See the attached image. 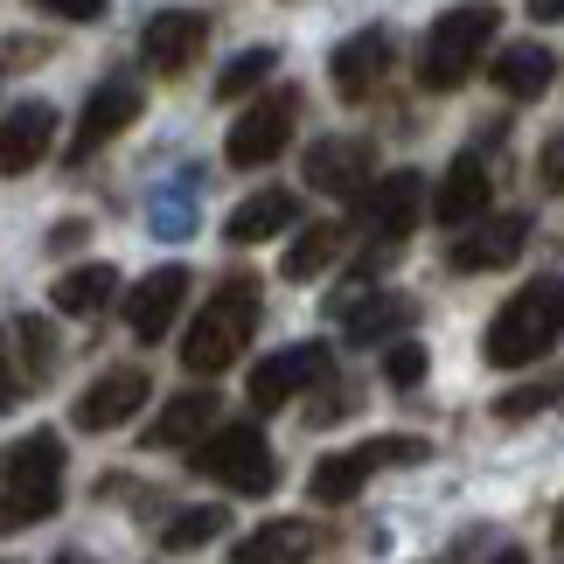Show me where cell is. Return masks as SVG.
I'll return each instance as SVG.
<instances>
[{
    "label": "cell",
    "instance_id": "1",
    "mask_svg": "<svg viewBox=\"0 0 564 564\" xmlns=\"http://www.w3.org/2000/svg\"><path fill=\"white\" fill-rule=\"evenodd\" d=\"M564 341V279H530L516 300H502V314L488 321V362L495 370H530L536 356H551Z\"/></svg>",
    "mask_w": 564,
    "mask_h": 564
},
{
    "label": "cell",
    "instance_id": "2",
    "mask_svg": "<svg viewBox=\"0 0 564 564\" xmlns=\"http://www.w3.org/2000/svg\"><path fill=\"white\" fill-rule=\"evenodd\" d=\"M251 328H258V286L251 279H224L203 314H195V328L182 335V362L195 377H224L237 356L251 349Z\"/></svg>",
    "mask_w": 564,
    "mask_h": 564
},
{
    "label": "cell",
    "instance_id": "3",
    "mask_svg": "<svg viewBox=\"0 0 564 564\" xmlns=\"http://www.w3.org/2000/svg\"><path fill=\"white\" fill-rule=\"evenodd\" d=\"M495 8H481V0H467V8H446L440 21H432L425 50H419V84L425 91H460V84L474 77V63H481V50L495 42Z\"/></svg>",
    "mask_w": 564,
    "mask_h": 564
},
{
    "label": "cell",
    "instance_id": "4",
    "mask_svg": "<svg viewBox=\"0 0 564 564\" xmlns=\"http://www.w3.org/2000/svg\"><path fill=\"white\" fill-rule=\"evenodd\" d=\"M195 474H209V481H224L237 495H272L279 467H272V446L258 425H224L209 432L203 446H195Z\"/></svg>",
    "mask_w": 564,
    "mask_h": 564
},
{
    "label": "cell",
    "instance_id": "5",
    "mask_svg": "<svg viewBox=\"0 0 564 564\" xmlns=\"http://www.w3.org/2000/svg\"><path fill=\"white\" fill-rule=\"evenodd\" d=\"M425 460V440H362V446H349V453H328V460H314V502H349V495L370 481V474H383V467H419Z\"/></svg>",
    "mask_w": 564,
    "mask_h": 564
},
{
    "label": "cell",
    "instance_id": "6",
    "mask_svg": "<svg viewBox=\"0 0 564 564\" xmlns=\"http://www.w3.org/2000/svg\"><path fill=\"white\" fill-rule=\"evenodd\" d=\"M293 133H300V91H265L245 119L230 126L224 161L245 167V175H251V167H272V161L293 147Z\"/></svg>",
    "mask_w": 564,
    "mask_h": 564
},
{
    "label": "cell",
    "instance_id": "7",
    "mask_svg": "<svg viewBox=\"0 0 564 564\" xmlns=\"http://www.w3.org/2000/svg\"><path fill=\"white\" fill-rule=\"evenodd\" d=\"M203 50H209V14H195V8H161L140 29V63L154 77H188L203 63Z\"/></svg>",
    "mask_w": 564,
    "mask_h": 564
},
{
    "label": "cell",
    "instance_id": "8",
    "mask_svg": "<svg viewBox=\"0 0 564 564\" xmlns=\"http://www.w3.org/2000/svg\"><path fill=\"white\" fill-rule=\"evenodd\" d=\"M56 362H63V341H56L50 321L14 314L8 328H0V383L8 390H42L56 377Z\"/></svg>",
    "mask_w": 564,
    "mask_h": 564
},
{
    "label": "cell",
    "instance_id": "9",
    "mask_svg": "<svg viewBox=\"0 0 564 564\" xmlns=\"http://www.w3.org/2000/svg\"><path fill=\"white\" fill-rule=\"evenodd\" d=\"M328 349L321 341H293V349H279V356H265L251 370V404L258 411H279L286 398H300V390H314V383H328Z\"/></svg>",
    "mask_w": 564,
    "mask_h": 564
},
{
    "label": "cell",
    "instance_id": "10",
    "mask_svg": "<svg viewBox=\"0 0 564 564\" xmlns=\"http://www.w3.org/2000/svg\"><path fill=\"white\" fill-rule=\"evenodd\" d=\"M390 56H398V42H390V29H362L349 35L335 50L328 63V77H335V98L341 105H362V98H377V84L390 77Z\"/></svg>",
    "mask_w": 564,
    "mask_h": 564
},
{
    "label": "cell",
    "instance_id": "11",
    "mask_svg": "<svg viewBox=\"0 0 564 564\" xmlns=\"http://www.w3.org/2000/svg\"><path fill=\"white\" fill-rule=\"evenodd\" d=\"M370 167H377V147L362 133H328V140H314V154H307V188L362 195L370 188Z\"/></svg>",
    "mask_w": 564,
    "mask_h": 564
},
{
    "label": "cell",
    "instance_id": "12",
    "mask_svg": "<svg viewBox=\"0 0 564 564\" xmlns=\"http://www.w3.org/2000/svg\"><path fill=\"white\" fill-rule=\"evenodd\" d=\"M140 119V84L133 77H112L84 98V119H77V140H70V161H91L105 140H119L126 126Z\"/></svg>",
    "mask_w": 564,
    "mask_h": 564
},
{
    "label": "cell",
    "instance_id": "13",
    "mask_svg": "<svg viewBox=\"0 0 564 564\" xmlns=\"http://www.w3.org/2000/svg\"><path fill=\"white\" fill-rule=\"evenodd\" d=\"M419 209H425V182L411 175V167L383 175L377 188H362V230H370L377 245H398V237L419 224Z\"/></svg>",
    "mask_w": 564,
    "mask_h": 564
},
{
    "label": "cell",
    "instance_id": "14",
    "mask_svg": "<svg viewBox=\"0 0 564 564\" xmlns=\"http://www.w3.org/2000/svg\"><path fill=\"white\" fill-rule=\"evenodd\" d=\"M182 300H188V272H182V265H161V272H147L140 286L126 293V328H133L140 341H161L167 328H175Z\"/></svg>",
    "mask_w": 564,
    "mask_h": 564
},
{
    "label": "cell",
    "instance_id": "15",
    "mask_svg": "<svg viewBox=\"0 0 564 564\" xmlns=\"http://www.w3.org/2000/svg\"><path fill=\"white\" fill-rule=\"evenodd\" d=\"M523 245H530V216H488V224H474L446 258H453V272H502V265L523 258Z\"/></svg>",
    "mask_w": 564,
    "mask_h": 564
},
{
    "label": "cell",
    "instance_id": "16",
    "mask_svg": "<svg viewBox=\"0 0 564 564\" xmlns=\"http://www.w3.org/2000/svg\"><path fill=\"white\" fill-rule=\"evenodd\" d=\"M140 404H147V370H105V377L77 398L70 419H77L84 432H119Z\"/></svg>",
    "mask_w": 564,
    "mask_h": 564
},
{
    "label": "cell",
    "instance_id": "17",
    "mask_svg": "<svg viewBox=\"0 0 564 564\" xmlns=\"http://www.w3.org/2000/svg\"><path fill=\"white\" fill-rule=\"evenodd\" d=\"M488 195H495V167H488L481 147H467V154L446 167L440 195H432V216H440V224H474V216L488 209Z\"/></svg>",
    "mask_w": 564,
    "mask_h": 564
},
{
    "label": "cell",
    "instance_id": "18",
    "mask_svg": "<svg viewBox=\"0 0 564 564\" xmlns=\"http://www.w3.org/2000/svg\"><path fill=\"white\" fill-rule=\"evenodd\" d=\"M50 133H56V105H14L8 119H0V175H29V167L50 154Z\"/></svg>",
    "mask_w": 564,
    "mask_h": 564
},
{
    "label": "cell",
    "instance_id": "19",
    "mask_svg": "<svg viewBox=\"0 0 564 564\" xmlns=\"http://www.w3.org/2000/svg\"><path fill=\"white\" fill-rule=\"evenodd\" d=\"M293 224H300V195H293V188H258L251 203L230 209L224 237H230V245H265V237L293 230Z\"/></svg>",
    "mask_w": 564,
    "mask_h": 564
},
{
    "label": "cell",
    "instance_id": "20",
    "mask_svg": "<svg viewBox=\"0 0 564 564\" xmlns=\"http://www.w3.org/2000/svg\"><path fill=\"white\" fill-rule=\"evenodd\" d=\"M495 91L502 98H544L551 77H557V56L544 42H509V50H495Z\"/></svg>",
    "mask_w": 564,
    "mask_h": 564
},
{
    "label": "cell",
    "instance_id": "21",
    "mask_svg": "<svg viewBox=\"0 0 564 564\" xmlns=\"http://www.w3.org/2000/svg\"><path fill=\"white\" fill-rule=\"evenodd\" d=\"M0 481L8 488H42V481H63V440L56 432H29L0 453Z\"/></svg>",
    "mask_w": 564,
    "mask_h": 564
},
{
    "label": "cell",
    "instance_id": "22",
    "mask_svg": "<svg viewBox=\"0 0 564 564\" xmlns=\"http://www.w3.org/2000/svg\"><path fill=\"white\" fill-rule=\"evenodd\" d=\"M314 557V523H265L237 544V564H307Z\"/></svg>",
    "mask_w": 564,
    "mask_h": 564
},
{
    "label": "cell",
    "instance_id": "23",
    "mask_svg": "<svg viewBox=\"0 0 564 564\" xmlns=\"http://www.w3.org/2000/svg\"><path fill=\"white\" fill-rule=\"evenodd\" d=\"M112 293H119V272L112 265H77V272H63L56 279V314H77V321H91L112 307Z\"/></svg>",
    "mask_w": 564,
    "mask_h": 564
},
{
    "label": "cell",
    "instance_id": "24",
    "mask_svg": "<svg viewBox=\"0 0 564 564\" xmlns=\"http://www.w3.org/2000/svg\"><path fill=\"white\" fill-rule=\"evenodd\" d=\"M203 425H216V390H182V398L147 425V446H188Z\"/></svg>",
    "mask_w": 564,
    "mask_h": 564
},
{
    "label": "cell",
    "instance_id": "25",
    "mask_svg": "<svg viewBox=\"0 0 564 564\" xmlns=\"http://www.w3.org/2000/svg\"><path fill=\"white\" fill-rule=\"evenodd\" d=\"M341 245H349V230H341V224H307V230L286 245V265H279V272L307 286V279H321V272L341 258Z\"/></svg>",
    "mask_w": 564,
    "mask_h": 564
},
{
    "label": "cell",
    "instance_id": "26",
    "mask_svg": "<svg viewBox=\"0 0 564 564\" xmlns=\"http://www.w3.org/2000/svg\"><path fill=\"white\" fill-rule=\"evenodd\" d=\"M341 307V321H349V341H383V335H398L404 321H411V300H398V293H370V300H335Z\"/></svg>",
    "mask_w": 564,
    "mask_h": 564
},
{
    "label": "cell",
    "instance_id": "27",
    "mask_svg": "<svg viewBox=\"0 0 564 564\" xmlns=\"http://www.w3.org/2000/svg\"><path fill=\"white\" fill-rule=\"evenodd\" d=\"M56 502H63L56 481H42V488H8V495H0V536H14V530L42 523V516H56Z\"/></svg>",
    "mask_w": 564,
    "mask_h": 564
},
{
    "label": "cell",
    "instance_id": "28",
    "mask_svg": "<svg viewBox=\"0 0 564 564\" xmlns=\"http://www.w3.org/2000/svg\"><path fill=\"white\" fill-rule=\"evenodd\" d=\"M224 530H230V509H216V502H203V509H182L175 523L161 530V544H167V551H203L209 536H224Z\"/></svg>",
    "mask_w": 564,
    "mask_h": 564
},
{
    "label": "cell",
    "instance_id": "29",
    "mask_svg": "<svg viewBox=\"0 0 564 564\" xmlns=\"http://www.w3.org/2000/svg\"><path fill=\"white\" fill-rule=\"evenodd\" d=\"M279 70V50L272 42H258V50H245V56H230V70L216 77V98H251L258 84H265Z\"/></svg>",
    "mask_w": 564,
    "mask_h": 564
},
{
    "label": "cell",
    "instance_id": "30",
    "mask_svg": "<svg viewBox=\"0 0 564 564\" xmlns=\"http://www.w3.org/2000/svg\"><path fill=\"white\" fill-rule=\"evenodd\" d=\"M425 370H432V356L419 349V341H398V349L383 356V377H390V390H419V383H425Z\"/></svg>",
    "mask_w": 564,
    "mask_h": 564
},
{
    "label": "cell",
    "instance_id": "31",
    "mask_svg": "<svg viewBox=\"0 0 564 564\" xmlns=\"http://www.w3.org/2000/svg\"><path fill=\"white\" fill-rule=\"evenodd\" d=\"M154 230H161V237H188V230H195V195H188V188H161Z\"/></svg>",
    "mask_w": 564,
    "mask_h": 564
},
{
    "label": "cell",
    "instance_id": "32",
    "mask_svg": "<svg viewBox=\"0 0 564 564\" xmlns=\"http://www.w3.org/2000/svg\"><path fill=\"white\" fill-rule=\"evenodd\" d=\"M536 195H564V133H551L536 154Z\"/></svg>",
    "mask_w": 564,
    "mask_h": 564
},
{
    "label": "cell",
    "instance_id": "33",
    "mask_svg": "<svg viewBox=\"0 0 564 564\" xmlns=\"http://www.w3.org/2000/svg\"><path fill=\"white\" fill-rule=\"evenodd\" d=\"M551 398H557V390H551V383H530V390H509V398H502V404H495V411H502V419H530V411H544Z\"/></svg>",
    "mask_w": 564,
    "mask_h": 564
},
{
    "label": "cell",
    "instance_id": "34",
    "mask_svg": "<svg viewBox=\"0 0 564 564\" xmlns=\"http://www.w3.org/2000/svg\"><path fill=\"white\" fill-rule=\"evenodd\" d=\"M42 8H50L56 21H98L105 8H112V0H42Z\"/></svg>",
    "mask_w": 564,
    "mask_h": 564
},
{
    "label": "cell",
    "instance_id": "35",
    "mask_svg": "<svg viewBox=\"0 0 564 564\" xmlns=\"http://www.w3.org/2000/svg\"><path fill=\"white\" fill-rule=\"evenodd\" d=\"M77 237H84V224H56V237H50V251H70Z\"/></svg>",
    "mask_w": 564,
    "mask_h": 564
},
{
    "label": "cell",
    "instance_id": "36",
    "mask_svg": "<svg viewBox=\"0 0 564 564\" xmlns=\"http://www.w3.org/2000/svg\"><path fill=\"white\" fill-rule=\"evenodd\" d=\"M530 21H564V0H530Z\"/></svg>",
    "mask_w": 564,
    "mask_h": 564
},
{
    "label": "cell",
    "instance_id": "37",
    "mask_svg": "<svg viewBox=\"0 0 564 564\" xmlns=\"http://www.w3.org/2000/svg\"><path fill=\"white\" fill-rule=\"evenodd\" d=\"M488 564H530V557H523V551H495Z\"/></svg>",
    "mask_w": 564,
    "mask_h": 564
},
{
    "label": "cell",
    "instance_id": "38",
    "mask_svg": "<svg viewBox=\"0 0 564 564\" xmlns=\"http://www.w3.org/2000/svg\"><path fill=\"white\" fill-rule=\"evenodd\" d=\"M8 404H14V390H8V383H0V411H8Z\"/></svg>",
    "mask_w": 564,
    "mask_h": 564
},
{
    "label": "cell",
    "instance_id": "39",
    "mask_svg": "<svg viewBox=\"0 0 564 564\" xmlns=\"http://www.w3.org/2000/svg\"><path fill=\"white\" fill-rule=\"evenodd\" d=\"M56 564H98V557H56Z\"/></svg>",
    "mask_w": 564,
    "mask_h": 564
},
{
    "label": "cell",
    "instance_id": "40",
    "mask_svg": "<svg viewBox=\"0 0 564 564\" xmlns=\"http://www.w3.org/2000/svg\"><path fill=\"white\" fill-rule=\"evenodd\" d=\"M557 544H564V509H557Z\"/></svg>",
    "mask_w": 564,
    "mask_h": 564
}]
</instances>
